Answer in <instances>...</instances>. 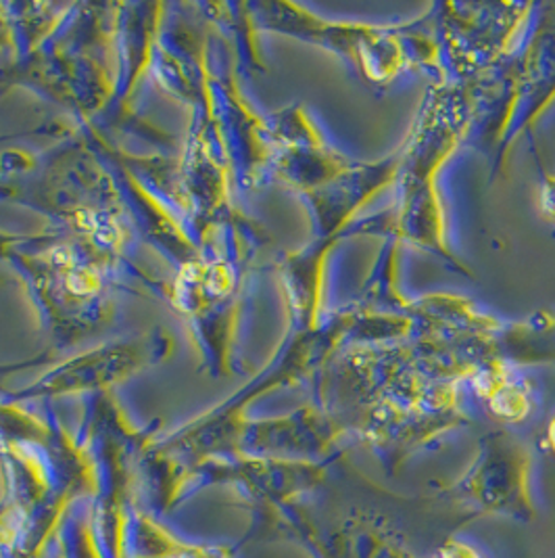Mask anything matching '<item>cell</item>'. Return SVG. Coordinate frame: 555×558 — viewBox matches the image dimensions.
I'll return each instance as SVG.
<instances>
[{
	"mask_svg": "<svg viewBox=\"0 0 555 558\" xmlns=\"http://www.w3.org/2000/svg\"><path fill=\"white\" fill-rule=\"evenodd\" d=\"M477 88L459 84L430 86L418 118L399 147L393 204L384 211L386 239L409 243L443 259L452 270L472 277L447 241L445 214L436 186L441 168L472 130Z\"/></svg>",
	"mask_w": 555,
	"mask_h": 558,
	"instance_id": "1",
	"label": "cell"
},
{
	"mask_svg": "<svg viewBox=\"0 0 555 558\" xmlns=\"http://www.w3.org/2000/svg\"><path fill=\"white\" fill-rule=\"evenodd\" d=\"M24 280L40 323L57 348L104 329L113 318V289L122 266L90 252L61 229L38 234L7 255Z\"/></svg>",
	"mask_w": 555,
	"mask_h": 558,
	"instance_id": "2",
	"label": "cell"
},
{
	"mask_svg": "<svg viewBox=\"0 0 555 558\" xmlns=\"http://www.w3.org/2000/svg\"><path fill=\"white\" fill-rule=\"evenodd\" d=\"M249 11L257 32H276L332 52L368 84L388 86L411 70L409 22L395 26L330 22L295 2H249Z\"/></svg>",
	"mask_w": 555,
	"mask_h": 558,
	"instance_id": "3",
	"label": "cell"
},
{
	"mask_svg": "<svg viewBox=\"0 0 555 558\" xmlns=\"http://www.w3.org/2000/svg\"><path fill=\"white\" fill-rule=\"evenodd\" d=\"M529 446L507 432L486 433L466 473L445 487L443 496L470 508L474 517H504L530 523L536 508L530 492Z\"/></svg>",
	"mask_w": 555,
	"mask_h": 558,
	"instance_id": "4",
	"label": "cell"
},
{
	"mask_svg": "<svg viewBox=\"0 0 555 558\" xmlns=\"http://www.w3.org/2000/svg\"><path fill=\"white\" fill-rule=\"evenodd\" d=\"M174 337L161 327L136 337L107 341L90 352L54 364L38 381L20 391H7V396L11 402H20L86 391L101 393L147 368L159 366L174 354Z\"/></svg>",
	"mask_w": 555,
	"mask_h": 558,
	"instance_id": "5",
	"label": "cell"
},
{
	"mask_svg": "<svg viewBox=\"0 0 555 558\" xmlns=\"http://www.w3.org/2000/svg\"><path fill=\"white\" fill-rule=\"evenodd\" d=\"M504 109L497 128L499 163L520 134L555 101V2L534 4L520 51L505 65Z\"/></svg>",
	"mask_w": 555,
	"mask_h": 558,
	"instance_id": "6",
	"label": "cell"
},
{
	"mask_svg": "<svg viewBox=\"0 0 555 558\" xmlns=\"http://www.w3.org/2000/svg\"><path fill=\"white\" fill-rule=\"evenodd\" d=\"M399 172V149L377 161H354L326 186L304 195L311 214V236H351L357 214L377 199L384 189H393Z\"/></svg>",
	"mask_w": 555,
	"mask_h": 558,
	"instance_id": "7",
	"label": "cell"
},
{
	"mask_svg": "<svg viewBox=\"0 0 555 558\" xmlns=\"http://www.w3.org/2000/svg\"><path fill=\"white\" fill-rule=\"evenodd\" d=\"M347 433L343 421L326 408L307 407L280 418L247 421L240 433V446L268 457L326 462Z\"/></svg>",
	"mask_w": 555,
	"mask_h": 558,
	"instance_id": "8",
	"label": "cell"
},
{
	"mask_svg": "<svg viewBox=\"0 0 555 558\" xmlns=\"http://www.w3.org/2000/svg\"><path fill=\"white\" fill-rule=\"evenodd\" d=\"M163 2H115L113 52L115 93L109 109L130 118L132 99L151 70L152 49L163 22Z\"/></svg>",
	"mask_w": 555,
	"mask_h": 558,
	"instance_id": "9",
	"label": "cell"
},
{
	"mask_svg": "<svg viewBox=\"0 0 555 558\" xmlns=\"http://www.w3.org/2000/svg\"><path fill=\"white\" fill-rule=\"evenodd\" d=\"M343 239L311 236L297 252L284 254L278 262V280L282 287L288 332H305L322 323V293L329 255Z\"/></svg>",
	"mask_w": 555,
	"mask_h": 558,
	"instance_id": "10",
	"label": "cell"
},
{
	"mask_svg": "<svg viewBox=\"0 0 555 558\" xmlns=\"http://www.w3.org/2000/svg\"><path fill=\"white\" fill-rule=\"evenodd\" d=\"M354 161L351 157L329 147V143L286 147L274 151L268 180H278L304 197L347 172Z\"/></svg>",
	"mask_w": 555,
	"mask_h": 558,
	"instance_id": "11",
	"label": "cell"
},
{
	"mask_svg": "<svg viewBox=\"0 0 555 558\" xmlns=\"http://www.w3.org/2000/svg\"><path fill=\"white\" fill-rule=\"evenodd\" d=\"M468 383L486 412L505 425L527 421L534 410L532 387L518 366L493 360L479 368Z\"/></svg>",
	"mask_w": 555,
	"mask_h": 558,
	"instance_id": "12",
	"label": "cell"
},
{
	"mask_svg": "<svg viewBox=\"0 0 555 558\" xmlns=\"http://www.w3.org/2000/svg\"><path fill=\"white\" fill-rule=\"evenodd\" d=\"M202 17L209 26L220 32V38L230 51L236 54L238 68L245 72H266V63L261 61L257 47V27L252 24L249 2H218V4H199Z\"/></svg>",
	"mask_w": 555,
	"mask_h": 558,
	"instance_id": "13",
	"label": "cell"
},
{
	"mask_svg": "<svg viewBox=\"0 0 555 558\" xmlns=\"http://www.w3.org/2000/svg\"><path fill=\"white\" fill-rule=\"evenodd\" d=\"M4 9L13 32V59H22L51 40L54 32L67 20L74 4L9 2Z\"/></svg>",
	"mask_w": 555,
	"mask_h": 558,
	"instance_id": "14",
	"label": "cell"
},
{
	"mask_svg": "<svg viewBox=\"0 0 555 558\" xmlns=\"http://www.w3.org/2000/svg\"><path fill=\"white\" fill-rule=\"evenodd\" d=\"M341 539L345 544V558H416L397 535L366 514H351Z\"/></svg>",
	"mask_w": 555,
	"mask_h": 558,
	"instance_id": "15",
	"label": "cell"
},
{
	"mask_svg": "<svg viewBox=\"0 0 555 558\" xmlns=\"http://www.w3.org/2000/svg\"><path fill=\"white\" fill-rule=\"evenodd\" d=\"M263 118L274 151L286 147H309L326 143L322 132L311 122V118L299 102Z\"/></svg>",
	"mask_w": 555,
	"mask_h": 558,
	"instance_id": "16",
	"label": "cell"
},
{
	"mask_svg": "<svg viewBox=\"0 0 555 558\" xmlns=\"http://www.w3.org/2000/svg\"><path fill=\"white\" fill-rule=\"evenodd\" d=\"M539 207L543 218L555 225V174L543 172V180L539 186Z\"/></svg>",
	"mask_w": 555,
	"mask_h": 558,
	"instance_id": "17",
	"label": "cell"
},
{
	"mask_svg": "<svg viewBox=\"0 0 555 558\" xmlns=\"http://www.w3.org/2000/svg\"><path fill=\"white\" fill-rule=\"evenodd\" d=\"M434 558H482L480 557L479 550L464 542V539H457V537H449L445 539L439 550H436V557Z\"/></svg>",
	"mask_w": 555,
	"mask_h": 558,
	"instance_id": "18",
	"label": "cell"
},
{
	"mask_svg": "<svg viewBox=\"0 0 555 558\" xmlns=\"http://www.w3.org/2000/svg\"><path fill=\"white\" fill-rule=\"evenodd\" d=\"M13 49H15L13 47V32H11V24H9V17H7L4 2H0V52H13Z\"/></svg>",
	"mask_w": 555,
	"mask_h": 558,
	"instance_id": "19",
	"label": "cell"
},
{
	"mask_svg": "<svg viewBox=\"0 0 555 558\" xmlns=\"http://www.w3.org/2000/svg\"><path fill=\"white\" fill-rule=\"evenodd\" d=\"M547 444H550V448H552V452L555 454V416L550 421V425H547Z\"/></svg>",
	"mask_w": 555,
	"mask_h": 558,
	"instance_id": "20",
	"label": "cell"
},
{
	"mask_svg": "<svg viewBox=\"0 0 555 558\" xmlns=\"http://www.w3.org/2000/svg\"><path fill=\"white\" fill-rule=\"evenodd\" d=\"M324 558H332V555H329V553H324Z\"/></svg>",
	"mask_w": 555,
	"mask_h": 558,
	"instance_id": "21",
	"label": "cell"
}]
</instances>
